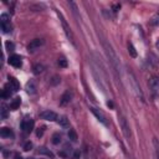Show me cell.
Listing matches in <instances>:
<instances>
[{
  "label": "cell",
  "mask_w": 159,
  "mask_h": 159,
  "mask_svg": "<svg viewBox=\"0 0 159 159\" xmlns=\"http://www.w3.org/2000/svg\"><path fill=\"white\" fill-rule=\"evenodd\" d=\"M103 47H104V51H106V55L108 57V60H110L111 65L114 69V71H119V60H118V56L117 53L114 52L113 47L110 45V44H107L106 41H103Z\"/></svg>",
  "instance_id": "cell-1"
},
{
  "label": "cell",
  "mask_w": 159,
  "mask_h": 159,
  "mask_svg": "<svg viewBox=\"0 0 159 159\" xmlns=\"http://www.w3.org/2000/svg\"><path fill=\"white\" fill-rule=\"evenodd\" d=\"M128 80H129V83H131V88H132V91L134 92V94L137 96V98H139V100L142 101V102H145L143 91H142L141 86L138 84L137 80H136V77L133 76V73H132V72H128Z\"/></svg>",
  "instance_id": "cell-2"
},
{
  "label": "cell",
  "mask_w": 159,
  "mask_h": 159,
  "mask_svg": "<svg viewBox=\"0 0 159 159\" xmlns=\"http://www.w3.org/2000/svg\"><path fill=\"white\" fill-rule=\"evenodd\" d=\"M20 128H21V131L25 134L31 133L32 129H34V121L31 119V118H25V119L21 122V124H20Z\"/></svg>",
  "instance_id": "cell-3"
},
{
  "label": "cell",
  "mask_w": 159,
  "mask_h": 159,
  "mask_svg": "<svg viewBox=\"0 0 159 159\" xmlns=\"http://www.w3.org/2000/svg\"><path fill=\"white\" fill-rule=\"evenodd\" d=\"M119 124H121L122 132H123V136L126 137L127 139H129L131 138V128H129V124H128L127 119L123 116H119Z\"/></svg>",
  "instance_id": "cell-4"
},
{
  "label": "cell",
  "mask_w": 159,
  "mask_h": 159,
  "mask_svg": "<svg viewBox=\"0 0 159 159\" xmlns=\"http://www.w3.org/2000/svg\"><path fill=\"white\" fill-rule=\"evenodd\" d=\"M0 24H1L3 32L8 34L11 31V25H10V20H9L8 14H1V16H0Z\"/></svg>",
  "instance_id": "cell-5"
},
{
  "label": "cell",
  "mask_w": 159,
  "mask_h": 159,
  "mask_svg": "<svg viewBox=\"0 0 159 159\" xmlns=\"http://www.w3.org/2000/svg\"><path fill=\"white\" fill-rule=\"evenodd\" d=\"M60 15V18H61V22H62V26H63V30H65V32H66V36L70 39V41L75 45V38H73V34L72 31H71V29H70V26L67 25V22H66V20L62 18V15L59 14Z\"/></svg>",
  "instance_id": "cell-6"
},
{
  "label": "cell",
  "mask_w": 159,
  "mask_h": 159,
  "mask_svg": "<svg viewBox=\"0 0 159 159\" xmlns=\"http://www.w3.org/2000/svg\"><path fill=\"white\" fill-rule=\"evenodd\" d=\"M40 117L45 121H50V122H53L57 119V114L53 112V111H50V110H46V111H42L40 113Z\"/></svg>",
  "instance_id": "cell-7"
},
{
  "label": "cell",
  "mask_w": 159,
  "mask_h": 159,
  "mask_svg": "<svg viewBox=\"0 0 159 159\" xmlns=\"http://www.w3.org/2000/svg\"><path fill=\"white\" fill-rule=\"evenodd\" d=\"M90 110H91V112H92V113L94 114V116H96V118L101 122V123L104 124V126H108V122H107L106 116H104V114H103L102 112H101L100 110H97V108H94V107H91Z\"/></svg>",
  "instance_id": "cell-8"
},
{
  "label": "cell",
  "mask_w": 159,
  "mask_h": 159,
  "mask_svg": "<svg viewBox=\"0 0 159 159\" xmlns=\"http://www.w3.org/2000/svg\"><path fill=\"white\" fill-rule=\"evenodd\" d=\"M44 45V40L41 39H35V40H32L31 42L28 45V50L30 52H34L35 50H38L40 46H42Z\"/></svg>",
  "instance_id": "cell-9"
},
{
  "label": "cell",
  "mask_w": 159,
  "mask_h": 159,
  "mask_svg": "<svg viewBox=\"0 0 159 159\" xmlns=\"http://www.w3.org/2000/svg\"><path fill=\"white\" fill-rule=\"evenodd\" d=\"M9 63L11 66L16 67V69H19V67H21L22 65V61H21V57H20L19 55H13L9 57Z\"/></svg>",
  "instance_id": "cell-10"
},
{
  "label": "cell",
  "mask_w": 159,
  "mask_h": 159,
  "mask_svg": "<svg viewBox=\"0 0 159 159\" xmlns=\"http://www.w3.org/2000/svg\"><path fill=\"white\" fill-rule=\"evenodd\" d=\"M71 98H72V93L70 92V91H66L65 93L61 96V100H60V103L62 104V106H65V104H69L71 102Z\"/></svg>",
  "instance_id": "cell-11"
},
{
  "label": "cell",
  "mask_w": 159,
  "mask_h": 159,
  "mask_svg": "<svg viewBox=\"0 0 159 159\" xmlns=\"http://www.w3.org/2000/svg\"><path fill=\"white\" fill-rule=\"evenodd\" d=\"M0 136H1L3 138H14V132L8 127H4V128H1V131H0Z\"/></svg>",
  "instance_id": "cell-12"
},
{
  "label": "cell",
  "mask_w": 159,
  "mask_h": 159,
  "mask_svg": "<svg viewBox=\"0 0 159 159\" xmlns=\"http://www.w3.org/2000/svg\"><path fill=\"white\" fill-rule=\"evenodd\" d=\"M26 92L30 93V94H34L36 92V84L32 80H30L28 83H26Z\"/></svg>",
  "instance_id": "cell-13"
},
{
  "label": "cell",
  "mask_w": 159,
  "mask_h": 159,
  "mask_svg": "<svg viewBox=\"0 0 159 159\" xmlns=\"http://www.w3.org/2000/svg\"><path fill=\"white\" fill-rule=\"evenodd\" d=\"M20 103H21V100H20V97H16V98H14L10 102V106H9V108L11 111H16L18 108L20 107Z\"/></svg>",
  "instance_id": "cell-14"
},
{
  "label": "cell",
  "mask_w": 159,
  "mask_h": 159,
  "mask_svg": "<svg viewBox=\"0 0 159 159\" xmlns=\"http://www.w3.org/2000/svg\"><path fill=\"white\" fill-rule=\"evenodd\" d=\"M149 86L152 87V88L159 90V77L158 76H153L149 80Z\"/></svg>",
  "instance_id": "cell-15"
},
{
  "label": "cell",
  "mask_w": 159,
  "mask_h": 159,
  "mask_svg": "<svg viewBox=\"0 0 159 159\" xmlns=\"http://www.w3.org/2000/svg\"><path fill=\"white\" fill-rule=\"evenodd\" d=\"M59 124L61 127H63V128H67L70 126L69 124V119H67V117L66 116H62V117H60V119H59Z\"/></svg>",
  "instance_id": "cell-16"
},
{
  "label": "cell",
  "mask_w": 159,
  "mask_h": 159,
  "mask_svg": "<svg viewBox=\"0 0 159 159\" xmlns=\"http://www.w3.org/2000/svg\"><path fill=\"white\" fill-rule=\"evenodd\" d=\"M128 52L132 57H137V51H136V47L133 46L132 42H128Z\"/></svg>",
  "instance_id": "cell-17"
},
{
  "label": "cell",
  "mask_w": 159,
  "mask_h": 159,
  "mask_svg": "<svg viewBox=\"0 0 159 159\" xmlns=\"http://www.w3.org/2000/svg\"><path fill=\"white\" fill-rule=\"evenodd\" d=\"M32 70H34V73H35V75H39V73L44 72L45 67H44L42 65H40V63H38V65H35V66L32 67Z\"/></svg>",
  "instance_id": "cell-18"
},
{
  "label": "cell",
  "mask_w": 159,
  "mask_h": 159,
  "mask_svg": "<svg viewBox=\"0 0 159 159\" xmlns=\"http://www.w3.org/2000/svg\"><path fill=\"white\" fill-rule=\"evenodd\" d=\"M67 136H69L71 142H77V133L73 129H70L69 133H67Z\"/></svg>",
  "instance_id": "cell-19"
},
{
  "label": "cell",
  "mask_w": 159,
  "mask_h": 159,
  "mask_svg": "<svg viewBox=\"0 0 159 159\" xmlns=\"http://www.w3.org/2000/svg\"><path fill=\"white\" fill-rule=\"evenodd\" d=\"M60 142H61V136H60L59 133H55L52 136V143L53 144H59Z\"/></svg>",
  "instance_id": "cell-20"
},
{
  "label": "cell",
  "mask_w": 159,
  "mask_h": 159,
  "mask_svg": "<svg viewBox=\"0 0 159 159\" xmlns=\"http://www.w3.org/2000/svg\"><path fill=\"white\" fill-rule=\"evenodd\" d=\"M153 144H154V148H155V153H157V158L159 159V141L157 138L153 139Z\"/></svg>",
  "instance_id": "cell-21"
},
{
  "label": "cell",
  "mask_w": 159,
  "mask_h": 159,
  "mask_svg": "<svg viewBox=\"0 0 159 159\" xmlns=\"http://www.w3.org/2000/svg\"><path fill=\"white\" fill-rule=\"evenodd\" d=\"M59 66L63 67V69L67 67V60L65 59V57H60V59H59Z\"/></svg>",
  "instance_id": "cell-22"
},
{
  "label": "cell",
  "mask_w": 159,
  "mask_h": 159,
  "mask_svg": "<svg viewBox=\"0 0 159 159\" xmlns=\"http://www.w3.org/2000/svg\"><path fill=\"white\" fill-rule=\"evenodd\" d=\"M150 24H152V25H159V14L154 15L153 18H152V20H150Z\"/></svg>",
  "instance_id": "cell-23"
},
{
  "label": "cell",
  "mask_w": 159,
  "mask_h": 159,
  "mask_svg": "<svg viewBox=\"0 0 159 159\" xmlns=\"http://www.w3.org/2000/svg\"><path fill=\"white\" fill-rule=\"evenodd\" d=\"M5 46H6V50H8V51H14V50H15V45L13 42H10V41L6 42Z\"/></svg>",
  "instance_id": "cell-24"
},
{
  "label": "cell",
  "mask_w": 159,
  "mask_h": 159,
  "mask_svg": "<svg viewBox=\"0 0 159 159\" xmlns=\"http://www.w3.org/2000/svg\"><path fill=\"white\" fill-rule=\"evenodd\" d=\"M40 153H44V154H46V155H49V157H53V154L51 153V152H50V150H47L46 149V148H41V149H40Z\"/></svg>",
  "instance_id": "cell-25"
},
{
  "label": "cell",
  "mask_w": 159,
  "mask_h": 159,
  "mask_svg": "<svg viewBox=\"0 0 159 159\" xmlns=\"http://www.w3.org/2000/svg\"><path fill=\"white\" fill-rule=\"evenodd\" d=\"M31 148H32V143H31V142H26L25 145H24V150H26V152L30 150Z\"/></svg>",
  "instance_id": "cell-26"
},
{
  "label": "cell",
  "mask_w": 159,
  "mask_h": 159,
  "mask_svg": "<svg viewBox=\"0 0 159 159\" xmlns=\"http://www.w3.org/2000/svg\"><path fill=\"white\" fill-rule=\"evenodd\" d=\"M6 116H8V113H6V110H5V107L3 106V107H1V118H4V119H5V118H6Z\"/></svg>",
  "instance_id": "cell-27"
},
{
  "label": "cell",
  "mask_w": 159,
  "mask_h": 159,
  "mask_svg": "<svg viewBox=\"0 0 159 159\" xmlns=\"http://www.w3.org/2000/svg\"><path fill=\"white\" fill-rule=\"evenodd\" d=\"M119 8H121V5H119V4H114V5L112 6V9H113V13H117L118 10H119Z\"/></svg>",
  "instance_id": "cell-28"
},
{
  "label": "cell",
  "mask_w": 159,
  "mask_h": 159,
  "mask_svg": "<svg viewBox=\"0 0 159 159\" xmlns=\"http://www.w3.org/2000/svg\"><path fill=\"white\" fill-rule=\"evenodd\" d=\"M38 137H41L42 134H44V127H41V128H39V131H38Z\"/></svg>",
  "instance_id": "cell-29"
},
{
  "label": "cell",
  "mask_w": 159,
  "mask_h": 159,
  "mask_svg": "<svg viewBox=\"0 0 159 159\" xmlns=\"http://www.w3.org/2000/svg\"><path fill=\"white\" fill-rule=\"evenodd\" d=\"M75 158H76V159L80 158V152H76V153H75Z\"/></svg>",
  "instance_id": "cell-30"
},
{
  "label": "cell",
  "mask_w": 159,
  "mask_h": 159,
  "mask_svg": "<svg viewBox=\"0 0 159 159\" xmlns=\"http://www.w3.org/2000/svg\"><path fill=\"white\" fill-rule=\"evenodd\" d=\"M107 106L111 107V108H113V103H112V102H107Z\"/></svg>",
  "instance_id": "cell-31"
},
{
  "label": "cell",
  "mask_w": 159,
  "mask_h": 159,
  "mask_svg": "<svg viewBox=\"0 0 159 159\" xmlns=\"http://www.w3.org/2000/svg\"><path fill=\"white\" fill-rule=\"evenodd\" d=\"M155 46H157V49L159 50V39L157 40V42H155Z\"/></svg>",
  "instance_id": "cell-32"
},
{
  "label": "cell",
  "mask_w": 159,
  "mask_h": 159,
  "mask_svg": "<svg viewBox=\"0 0 159 159\" xmlns=\"http://www.w3.org/2000/svg\"><path fill=\"white\" fill-rule=\"evenodd\" d=\"M16 159H22L21 157H16Z\"/></svg>",
  "instance_id": "cell-33"
}]
</instances>
